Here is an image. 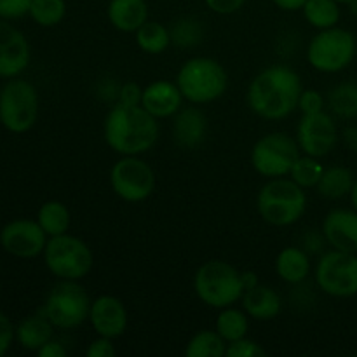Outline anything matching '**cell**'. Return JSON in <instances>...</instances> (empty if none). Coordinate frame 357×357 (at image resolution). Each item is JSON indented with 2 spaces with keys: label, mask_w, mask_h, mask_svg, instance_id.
I'll use <instances>...</instances> for the list:
<instances>
[{
  "label": "cell",
  "mask_w": 357,
  "mask_h": 357,
  "mask_svg": "<svg viewBox=\"0 0 357 357\" xmlns=\"http://www.w3.org/2000/svg\"><path fill=\"white\" fill-rule=\"evenodd\" d=\"M302 79L286 65H272L261 70L246 93L248 107L265 121H281L298 108Z\"/></svg>",
  "instance_id": "1"
},
{
  "label": "cell",
  "mask_w": 357,
  "mask_h": 357,
  "mask_svg": "<svg viewBox=\"0 0 357 357\" xmlns=\"http://www.w3.org/2000/svg\"><path fill=\"white\" fill-rule=\"evenodd\" d=\"M159 119L142 105L129 107L117 103L105 117L103 136L107 145L121 155H142L159 138Z\"/></svg>",
  "instance_id": "2"
},
{
  "label": "cell",
  "mask_w": 357,
  "mask_h": 357,
  "mask_svg": "<svg viewBox=\"0 0 357 357\" xmlns=\"http://www.w3.org/2000/svg\"><path fill=\"white\" fill-rule=\"evenodd\" d=\"M257 209L261 220L268 225H293L307 209L305 188L295 183L291 178H272L258 192Z\"/></svg>",
  "instance_id": "3"
},
{
  "label": "cell",
  "mask_w": 357,
  "mask_h": 357,
  "mask_svg": "<svg viewBox=\"0 0 357 357\" xmlns=\"http://www.w3.org/2000/svg\"><path fill=\"white\" fill-rule=\"evenodd\" d=\"M194 289L202 303L213 309H225L243 298V272L223 260H209L197 268Z\"/></svg>",
  "instance_id": "4"
},
{
  "label": "cell",
  "mask_w": 357,
  "mask_h": 357,
  "mask_svg": "<svg viewBox=\"0 0 357 357\" xmlns=\"http://www.w3.org/2000/svg\"><path fill=\"white\" fill-rule=\"evenodd\" d=\"M176 86L192 105H208L225 94L229 75L220 61L197 56L185 61L178 70Z\"/></svg>",
  "instance_id": "5"
},
{
  "label": "cell",
  "mask_w": 357,
  "mask_h": 357,
  "mask_svg": "<svg viewBox=\"0 0 357 357\" xmlns=\"http://www.w3.org/2000/svg\"><path fill=\"white\" fill-rule=\"evenodd\" d=\"M44 261L54 278L63 281H80L93 271L94 257L86 241L66 232L47 241Z\"/></svg>",
  "instance_id": "6"
},
{
  "label": "cell",
  "mask_w": 357,
  "mask_h": 357,
  "mask_svg": "<svg viewBox=\"0 0 357 357\" xmlns=\"http://www.w3.org/2000/svg\"><path fill=\"white\" fill-rule=\"evenodd\" d=\"M356 56L354 35L344 28H326L314 35L307 47V61L314 70L337 73L347 68Z\"/></svg>",
  "instance_id": "7"
},
{
  "label": "cell",
  "mask_w": 357,
  "mask_h": 357,
  "mask_svg": "<svg viewBox=\"0 0 357 357\" xmlns=\"http://www.w3.org/2000/svg\"><path fill=\"white\" fill-rule=\"evenodd\" d=\"M93 300L79 281L58 282L49 293L42 312L49 317L54 328L59 330H75L89 321V310Z\"/></svg>",
  "instance_id": "8"
},
{
  "label": "cell",
  "mask_w": 357,
  "mask_h": 357,
  "mask_svg": "<svg viewBox=\"0 0 357 357\" xmlns=\"http://www.w3.org/2000/svg\"><path fill=\"white\" fill-rule=\"evenodd\" d=\"M296 138L286 132H268L261 136L251 149V166L264 178L288 176L293 164L300 157Z\"/></svg>",
  "instance_id": "9"
},
{
  "label": "cell",
  "mask_w": 357,
  "mask_h": 357,
  "mask_svg": "<svg viewBox=\"0 0 357 357\" xmlns=\"http://www.w3.org/2000/svg\"><path fill=\"white\" fill-rule=\"evenodd\" d=\"M38 117L37 89L26 80L14 79L0 93V122L13 132H26Z\"/></svg>",
  "instance_id": "10"
},
{
  "label": "cell",
  "mask_w": 357,
  "mask_h": 357,
  "mask_svg": "<svg viewBox=\"0 0 357 357\" xmlns=\"http://www.w3.org/2000/svg\"><path fill=\"white\" fill-rule=\"evenodd\" d=\"M112 190L126 202L146 201L155 192L157 176L139 155H122L110 169Z\"/></svg>",
  "instance_id": "11"
},
{
  "label": "cell",
  "mask_w": 357,
  "mask_h": 357,
  "mask_svg": "<svg viewBox=\"0 0 357 357\" xmlns=\"http://www.w3.org/2000/svg\"><path fill=\"white\" fill-rule=\"evenodd\" d=\"M316 282L321 291L335 298L357 295V257L356 253L331 250L319 258L316 265Z\"/></svg>",
  "instance_id": "12"
},
{
  "label": "cell",
  "mask_w": 357,
  "mask_h": 357,
  "mask_svg": "<svg viewBox=\"0 0 357 357\" xmlns=\"http://www.w3.org/2000/svg\"><path fill=\"white\" fill-rule=\"evenodd\" d=\"M296 142L307 155L317 159L328 155L338 142V129L333 117L324 110L303 114L296 128Z\"/></svg>",
  "instance_id": "13"
},
{
  "label": "cell",
  "mask_w": 357,
  "mask_h": 357,
  "mask_svg": "<svg viewBox=\"0 0 357 357\" xmlns=\"http://www.w3.org/2000/svg\"><path fill=\"white\" fill-rule=\"evenodd\" d=\"M47 234L33 220H14L0 232V244L7 253L17 258H35L44 253Z\"/></svg>",
  "instance_id": "14"
},
{
  "label": "cell",
  "mask_w": 357,
  "mask_h": 357,
  "mask_svg": "<svg viewBox=\"0 0 357 357\" xmlns=\"http://www.w3.org/2000/svg\"><path fill=\"white\" fill-rule=\"evenodd\" d=\"M89 323L98 337H107L115 340L126 333L128 309H126L124 302L117 296L100 295L91 303Z\"/></svg>",
  "instance_id": "15"
},
{
  "label": "cell",
  "mask_w": 357,
  "mask_h": 357,
  "mask_svg": "<svg viewBox=\"0 0 357 357\" xmlns=\"http://www.w3.org/2000/svg\"><path fill=\"white\" fill-rule=\"evenodd\" d=\"M30 63V44L13 24L0 21V77H17Z\"/></svg>",
  "instance_id": "16"
},
{
  "label": "cell",
  "mask_w": 357,
  "mask_h": 357,
  "mask_svg": "<svg viewBox=\"0 0 357 357\" xmlns=\"http://www.w3.org/2000/svg\"><path fill=\"white\" fill-rule=\"evenodd\" d=\"M323 236L333 250L357 253V211L333 209L323 222Z\"/></svg>",
  "instance_id": "17"
},
{
  "label": "cell",
  "mask_w": 357,
  "mask_h": 357,
  "mask_svg": "<svg viewBox=\"0 0 357 357\" xmlns=\"http://www.w3.org/2000/svg\"><path fill=\"white\" fill-rule=\"evenodd\" d=\"M183 100L176 82L155 80L143 89L142 107L155 119H167L174 117L181 110Z\"/></svg>",
  "instance_id": "18"
},
{
  "label": "cell",
  "mask_w": 357,
  "mask_h": 357,
  "mask_svg": "<svg viewBox=\"0 0 357 357\" xmlns=\"http://www.w3.org/2000/svg\"><path fill=\"white\" fill-rule=\"evenodd\" d=\"M206 132H208V119L204 112L199 110L197 107L181 108L174 115L173 136L176 145L181 149H197L204 142Z\"/></svg>",
  "instance_id": "19"
},
{
  "label": "cell",
  "mask_w": 357,
  "mask_h": 357,
  "mask_svg": "<svg viewBox=\"0 0 357 357\" xmlns=\"http://www.w3.org/2000/svg\"><path fill=\"white\" fill-rule=\"evenodd\" d=\"M244 312L255 321H272L281 314L282 302L274 288L258 282L253 288L246 289L241 298Z\"/></svg>",
  "instance_id": "20"
},
{
  "label": "cell",
  "mask_w": 357,
  "mask_h": 357,
  "mask_svg": "<svg viewBox=\"0 0 357 357\" xmlns=\"http://www.w3.org/2000/svg\"><path fill=\"white\" fill-rule=\"evenodd\" d=\"M107 16L115 30L135 33L149 21V3L145 0H110Z\"/></svg>",
  "instance_id": "21"
},
{
  "label": "cell",
  "mask_w": 357,
  "mask_h": 357,
  "mask_svg": "<svg viewBox=\"0 0 357 357\" xmlns=\"http://www.w3.org/2000/svg\"><path fill=\"white\" fill-rule=\"evenodd\" d=\"M275 272L288 284H300L310 274V258L303 250L288 246L275 258Z\"/></svg>",
  "instance_id": "22"
},
{
  "label": "cell",
  "mask_w": 357,
  "mask_h": 357,
  "mask_svg": "<svg viewBox=\"0 0 357 357\" xmlns=\"http://www.w3.org/2000/svg\"><path fill=\"white\" fill-rule=\"evenodd\" d=\"M54 337V324L49 321L44 312L33 314L20 323L16 328V338L28 351H38Z\"/></svg>",
  "instance_id": "23"
},
{
  "label": "cell",
  "mask_w": 357,
  "mask_h": 357,
  "mask_svg": "<svg viewBox=\"0 0 357 357\" xmlns=\"http://www.w3.org/2000/svg\"><path fill=\"white\" fill-rule=\"evenodd\" d=\"M354 181V174H352V171L347 169V167H324L323 176H321L316 190L326 199H342L345 197V195H351Z\"/></svg>",
  "instance_id": "24"
},
{
  "label": "cell",
  "mask_w": 357,
  "mask_h": 357,
  "mask_svg": "<svg viewBox=\"0 0 357 357\" xmlns=\"http://www.w3.org/2000/svg\"><path fill=\"white\" fill-rule=\"evenodd\" d=\"M215 330L222 335L227 344L241 340V338L248 337V331H250V316L244 312V309L239 310L234 305L220 309L218 317L215 321Z\"/></svg>",
  "instance_id": "25"
},
{
  "label": "cell",
  "mask_w": 357,
  "mask_h": 357,
  "mask_svg": "<svg viewBox=\"0 0 357 357\" xmlns=\"http://www.w3.org/2000/svg\"><path fill=\"white\" fill-rule=\"evenodd\" d=\"M136 44L146 54H162L171 44V31L159 21H146L135 31Z\"/></svg>",
  "instance_id": "26"
},
{
  "label": "cell",
  "mask_w": 357,
  "mask_h": 357,
  "mask_svg": "<svg viewBox=\"0 0 357 357\" xmlns=\"http://www.w3.org/2000/svg\"><path fill=\"white\" fill-rule=\"evenodd\" d=\"M37 222L49 237H54L68 232L72 216L61 201H47L38 209Z\"/></svg>",
  "instance_id": "27"
},
{
  "label": "cell",
  "mask_w": 357,
  "mask_h": 357,
  "mask_svg": "<svg viewBox=\"0 0 357 357\" xmlns=\"http://www.w3.org/2000/svg\"><path fill=\"white\" fill-rule=\"evenodd\" d=\"M302 10L307 23L317 30L333 28L340 21V7L337 0H307Z\"/></svg>",
  "instance_id": "28"
},
{
  "label": "cell",
  "mask_w": 357,
  "mask_h": 357,
  "mask_svg": "<svg viewBox=\"0 0 357 357\" xmlns=\"http://www.w3.org/2000/svg\"><path fill=\"white\" fill-rule=\"evenodd\" d=\"M227 342L216 330H201L188 340L187 357H225Z\"/></svg>",
  "instance_id": "29"
},
{
  "label": "cell",
  "mask_w": 357,
  "mask_h": 357,
  "mask_svg": "<svg viewBox=\"0 0 357 357\" xmlns=\"http://www.w3.org/2000/svg\"><path fill=\"white\" fill-rule=\"evenodd\" d=\"M326 103L330 110L337 117L354 119L357 117V84L356 82H342L335 86L328 93Z\"/></svg>",
  "instance_id": "30"
},
{
  "label": "cell",
  "mask_w": 357,
  "mask_h": 357,
  "mask_svg": "<svg viewBox=\"0 0 357 357\" xmlns=\"http://www.w3.org/2000/svg\"><path fill=\"white\" fill-rule=\"evenodd\" d=\"M323 171L324 167L321 166L317 157L307 155V153L302 155V153H300V157L296 159V162L293 164L288 176L291 178L295 183H298L302 188H316L321 176H323Z\"/></svg>",
  "instance_id": "31"
},
{
  "label": "cell",
  "mask_w": 357,
  "mask_h": 357,
  "mask_svg": "<svg viewBox=\"0 0 357 357\" xmlns=\"http://www.w3.org/2000/svg\"><path fill=\"white\" fill-rule=\"evenodd\" d=\"M28 14L40 26H56L65 20L66 2L65 0H31Z\"/></svg>",
  "instance_id": "32"
},
{
  "label": "cell",
  "mask_w": 357,
  "mask_h": 357,
  "mask_svg": "<svg viewBox=\"0 0 357 357\" xmlns=\"http://www.w3.org/2000/svg\"><path fill=\"white\" fill-rule=\"evenodd\" d=\"M199 38H201V28H199V24L192 20L178 21L174 30L171 31V40L178 45L197 44Z\"/></svg>",
  "instance_id": "33"
},
{
  "label": "cell",
  "mask_w": 357,
  "mask_h": 357,
  "mask_svg": "<svg viewBox=\"0 0 357 357\" xmlns=\"http://www.w3.org/2000/svg\"><path fill=\"white\" fill-rule=\"evenodd\" d=\"M264 356H267V351H265L258 342L250 340L248 337L227 344L225 357H264Z\"/></svg>",
  "instance_id": "34"
},
{
  "label": "cell",
  "mask_w": 357,
  "mask_h": 357,
  "mask_svg": "<svg viewBox=\"0 0 357 357\" xmlns=\"http://www.w3.org/2000/svg\"><path fill=\"white\" fill-rule=\"evenodd\" d=\"M298 110L302 115L324 110V98L316 89H303L298 100Z\"/></svg>",
  "instance_id": "35"
},
{
  "label": "cell",
  "mask_w": 357,
  "mask_h": 357,
  "mask_svg": "<svg viewBox=\"0 0 357 357\" xmlns=\"http://www.w3.org/2000/svg\"><path fill=\"white\" fill-rule=\"evenodd\" d=\"M31 0H0V17L14 20L30 13Z\"/></svg>",
  "instance_id": "36"
},
{
  "label": "cell",
  "mask_w": 357,
  "mask_h": 357,
  "mask_svg": "<svg viewBox=\"0 0 357 357\" xmlns=\"http://www.w3.org/2000/svg\"><path fill=\"white\" fill-rule=\"evenodd\" d=\"M87 357H115L117 351H115V345L112 338L107 337H98L96 340H93L89 344V347L86 349Z\"/></svg>",
  "instance_id": "37"
},
{
  "label": "cell",
  "mask_w": 357,
  "mask_h": 357,
  "mask_svg": "<svg viewBox=\"0 0 357 357\" xmlns=\"http://www.w3.org/2000/svg\"><path fill=\"white\" fill-rule=\"evenodd\" d=\"M142 96L143 87H139L136 82H126L119 91V103L136 107V105H142Z\"/></svg>",
  "instance_id": "38"
},
{
  "label": "cell",
  "mask_w": 357,
  "mask_h": 357,
  "mask_svg": "<svg viewBox=\"0 0 357 357\" xmlns=\"http://www.w3.org/2000/svg\"><path fill=\"white\" fill-rule=\"evenodd\" d=\"M204 2L208 9H211L213 13L229 16V14L237 13L246 3V0H204Z\"/></svg>",
  "instance_id": "39"
},
{
  "label": "cell",
  "mask_w": 357,
  "mask_h": 357,
  "mask_svg": "<svg viewBox=\"0 0 357 357\" xmlns=\"http://www.w3.org/2000/svg\"><path fill=\"white\" fill-rule=\"evenodd\" d=\"M14 338V328L10 324V321L7 319V316H3L0 312V356L6 354L7 349L10 347Z\"/></svg>",
  "instance_id": "40"
},
{
  "label": "cell",
  "mask_w": 357,
  "mask_h": 357,
  "mask_svg": "<svg viewBox=\"0 0 357 357\" xmlns=\"http://www.w3.org/2000/svg\"><path fill=\"white\" fill-rule=\"evenodd\" d=\"M37 354L38 357H65L66 349L63 347V344H59V342H56L52 338V340H49L47 344L38 349Z\"/></svg>",
  "instance_id": "41"
},
{
  "label": "cell",
  "mask_w": 357,
  "mask_h": 357,
  "mask_svg": "<svg viewBox=\"0 0 357 357\" xmlns=\"http://www.w3.org/2000/svg\"><path fill=\"white\" fill-rule=\"evenodd\" d=\"M282 10H302L307 0H272Z\"/></svg>",
  "instance_id": "42"
},
{
  "label": "cell",
  "mask_w": 357,
  "mask_h": 357,
  "mask_svg": "<svg viewBox=\"0 0 357 357\" xmlns=\"http://www.w3.org/2000/svg\"><path fill=\"white\" fill-rule=\"evenodd\" d=\"M345 143H347L352 150H357V128L345 129Z\"/></svg>",
  "instance_id": "43"
},
{
  "label": "cell",
  "mask_w": 357,
  "mask_h": 357,
  "mask_svg": "<svg viewBox=\"0 0 357 357\" xmlns=\"http://www.w3.org/2000/svg\"><path fill=\"white\" fill-rule=\"evenodd\" d=\"M351 201H352V206H354V209L357 211V180L354 181V187H352L351 190Z\"/></svg>",
  "instance_id": "44"
},
{
  "label": "cell",
  "mask_w": 357,
  "mask_h": 357,
  "mask_svg": "<svg viewBox=\"0 0 357 357\" xmlns=\"http://www.w3.org/2000/svg\"><path fill=\"white\" fill-rule=\"evenodd\" d=\"M338 3H356L357 0H337Z\"/></svg>",
  "instance_id": "45"
}]
</instances>
